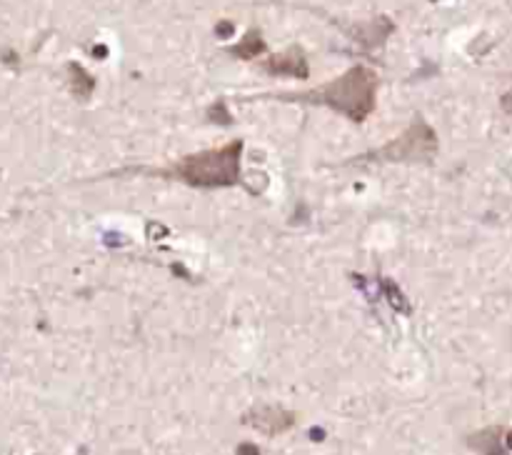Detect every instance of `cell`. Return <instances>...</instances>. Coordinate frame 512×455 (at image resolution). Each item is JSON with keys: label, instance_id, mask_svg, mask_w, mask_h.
Masks as SVG:
<instances>
[{"label": "cell", "instance_id": "cell-3", "mask_svg": "<svg viewBox=\"0 0 512 455\" xmlns=\"http://www.w3.org/2000/svg\"><path fill=\"white\" fill-rule=\"evenodd\" d=\"M435 148V138L427 130V126L417 123L410 126L408 133H402L395 143H387L383 150L378 153H368L363 160H405V158H420L423 153H430Z\"/></svg>", "mask_w": 512, "mask_h": 455}, {"label": "cell", "instance_id": "cell-5", "mask_svg": "<svg viewBox=\"0 0 512 455\" xmlns=\"http://www.w3.org/2000/svg\"><path fill=\"white\" fill-rule=\"evenodd\" d=\"M265 45H263V41L257 38L256 33H250L245 41H242L238 48H235V56H241V58H253V56H257L260 50H263Z\"/></svg>", "mask_w": 512, "mask_h": 455}, {"label": "cell", "instance_id": "cell-2", "mask_svg": "<svg viewBox=\"0 0 512 455\" xmlns=\"http://www.w3.org/2000/svg\"><path fill=\"white\" fill-rule=\"evenodd\" d=\"M241 153L242 141L228 143L225 148L198 153V156L183 158L180 163L171 166V171H163L160 175L178 178L193 188H225L238 183L241 173Z\"/></svg>", "mask_w": 512, "mask_h": 455}, {"label": "cell", "instance_id": "cell-4", "mask_svg": "<svg viewBox=\"0 0 512 455\" xmlns=\"http://www.w3.org/2000/svg\"><path fill=\"white\" fill-rule=\"evenodd\" d=\"M265 68L271 73H285V75H298V78H305V75H308V63H305L302 53L295 50V48L283 53V56L272 58Z\"/></svg>", "mask_w": 512, "mask_h": 455}, {"label": "cell", "instance_id": "cell-1", "mask_svg": "<svg viewBox=\"0 0 512 455\" xmlns=\"http://www.w3.org/2000/svg\"><path fill=\"white\" fill-rule=\"evenodd\" d=\"M375 88H378V75L357 66L340 75L335 83H327L317 93H302V96H283L285 100H308L315 105H330L335 111H340L348 118H353L355 123H363L375 108Z\"/></svg>", "mask_w": 512, "mask_h": 455}]
</instances>
